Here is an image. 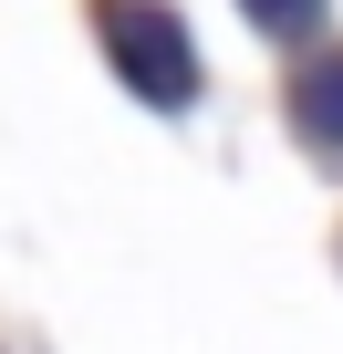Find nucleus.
Masks as SVG:
<instances>
[{
  "label": "nucleus",
  "instance_id": "obj_2",
  "mask_svg": "<svg viewBox=\"0 0 343 354\" xmlns=\"http://www.w3.org/2000/svg\"><path fill=\"white\" fill-rule=\"evenodd\" d=\"M291 115H302V136H322V146H343V53L302 73V94H291Z\"/></svg>",
  "mask_w": 343,
  "mask_h": 354
},
{
  "label": "nucleus",
  "instance_id": "obj_1",
  "mask_svg": "<svg viewBox=\"0 0 343 354\" xmlns=\"http://www.w3.org/2000/svg\"><path fill=\"white\" fill-rule=\"evenodd\" d=\"M104 42H115L125 84H146L156 104H188L198 94V53H188V32L166 21L156 0H104Z\"/></svg>",
  "mask_w": 343,
  "mask_h": 354
},
{
  "label": "nucleus",
  "instance_id": "obj_3",
  "mask_svg": "<svg viewBox=\"0 0 343 354\" xmlns=\"http://www.w3.org/2000/svg\"><path fill=\"white\" fill-rule=\"evenodd\" d=\"M239 11H250L260 32H302V21H312V0H239Z\"/></svg>",
  "mask_w": 343,
  "mask_h": 354
}]
</instances>
